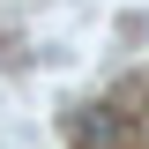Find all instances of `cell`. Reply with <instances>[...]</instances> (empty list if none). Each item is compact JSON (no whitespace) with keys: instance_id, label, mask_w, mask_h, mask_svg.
Instances as JSON below:
<instances>
[]
</instances>
